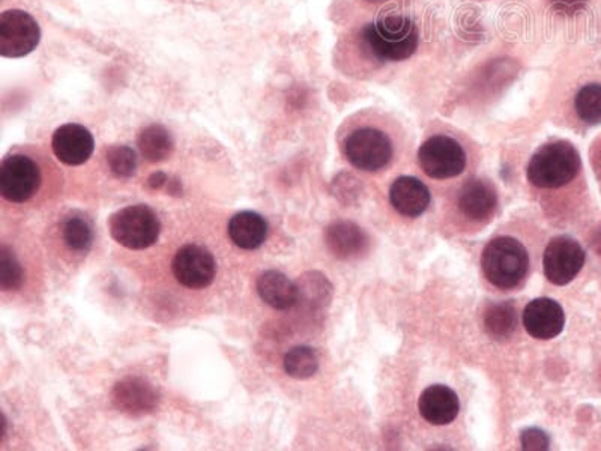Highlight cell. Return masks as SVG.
I'll return each mask as SVG.
<instances>
[{"mask_svg": "<svg viewBox=\"0 0 601 451\" xmlns=\"http://www.w3.org/2000/svg\"><path fill=\"white\" fill-rule=\"evenodd\" d=\"M52 148L61 163L81 165L93 157L95 140L88 128L78 124H65L53 135Z\"/></svg>", "mask_w": 601, "mask_h": 451, "instance_id": "obj_12", "label": "cell"}, {"mask_svg": "<svg viewBox=\"0 0 601 451\" xmlns=\"http://www.w3.org/2000/svg\"><path fill=\"white\" fill-rule=\"evenodd\" d=\"M298 291H300V298L304 297V301L321 303L329 298L331 287L325 277L319 272H312V275L302 277L301 287L298 284Z\"/></svg>", "mask_w": 601, "mask_h": 451, "instance_id": "obj_27", "label": "cell"}, {"mask_svg": "<svg viewBox=\"0 0 601 451\" xmlns=\"http://www.w3.org/2000/svg\"><path fill=\"white\" fill-rule=\"evenodd\" d=\"M217 264L206 248L189 244L176 251L173 259V275L182 287L189 289L208 288L215 279Z\"/></svg>", "mask_w": 601, "mask_h": 451, "instance_id": "obj_10", "label": "cell"}, {"mask_svg": "<svg viewBox=\"0 0 601 451\" xmlns=\"http://www.w3.org/2000/svg\"><path fill=\"white\" fill-rule=\"evenodd\" d=\"M481 267L493 287L507 291L520 284L528 275L529 255L516 238L501 237L484 248Z\"/></svg>", "mask_w": 601, "mask_h": 451, "instance_id": "obj_3", "label": "cell"}, {"mask_svg": "<svg viewBox=\"0 0 601 451\" xmlns=\"http://www.w3.org/2000/svg\"><path fill=\"white\" fill-rule=\"evenodd\" d=\"M582 169L578 149L566 140L543 144L530 157L528 180L538 189L554 190L569 185Z\"/></svg>", "mask_w": 601, "mask_h": 451, "instance_id": "obj_2", "label": "cell"}, {"mask_svg": "<svg viewBox=\"0 0 601 451\" xmlns=\"http://www.w3.org/2000/svg\"><path fill=\"white\" fill-rule=\"evenodd\" d=\"M268 222L253 211H243L230 218L227 232L235 246L243 250H256L268 238Z\"/></svg>", "mask_w": 601, "mask_h": 451, "instance_id": "obj_19", "label": "cell"}, {"mask_svg": "<svg viewBox=\"0 0 601 451\" xmlns=\"http://www.w3.org/2000/svg\"><path fill=\"white\" fill-rule=\"evenodd\" d=\"M368 3H376V6H380V3L388 2V0H366Z\"/></svg>", "mask_w": 601, "mask_h": 451, "instance_id": "obj_30", "label": "cell"}, {"mask_svg": "<svg viewBox=\"0 0 601 451\" xmlns=\"http://www.w3.org/2000/svg\"><path fill=\"white\" fill-rule=\"evenodd\" d=\"M139 148L144 159L163 161L173 151V139L163 126H149L139 136Z\"/></svg>", "mask_w": 601, "mask_h": 451, "instance_id": "obj_22", "label": "cell"}, {"mask_svg": "<svg viewBox=\"0 0 601 451\" xmlns=\"http://www.w3.org/2000/svg\"><path fill=\"white\" fill-rule=\"evenodd\" d=\"M41 29L31 14L22 10L3 11L0 15V55L17 60L39 47Z\"/></svg>", "mask_w": 601, "mask_h": 451, "instance_id": "obj_7", "label": "cell"}, {"mask_svg": "<svg viewBox=\"0 0 601 451\" xmlns=\"http://www.w3.org/2000/svg\"><path fill=\"white\" fill-rule=\"evenodd\" d=\"M107 163L111 172L119 178H130L135 175L137 159L135 151L128 147H114L107 152Z\"/></svg>", "mask_w": 601, "mask_h": 451, "instance_id": "obj_26", "label": "cell"}, {"mask_svg": "<svg viewBox=\"0 0 601 451\" xmlns=\"http://www.w3.org/2000/svg\"><path fill=\"white\" fill-rule=\"evenodd\" d=\"M586 265V251L576 239L557 237L546 247L543 271L546 279L557 287H566L578 277Z\"/></svg>", "mask_w": 601, "mask_h": 451, "instance_id": "obj_9", "label": "cell"}, {"mask_svg": "<svg viewBox=\"0 0 601 451\" xmlns=\"http://www.w3.org/2000/svg\"><path fill=\"white\" fill-rule=\"evenodd\" d=\"M23 284V268L10 248H0V289L3 292L17 291Z\"/></svg>", "mask_w": 601, "mask_h": 451, "instance_id": "obj_25", "label": "cell"}, {"mask_svg": "<svg viewBox=\"0 0 601 451\" xmlns=\"http://www.w3.org/2000/svg\"><path fill=\"white\" fill-rule=\"evenodd\" d=\"M519 324L517 310L508 301L489 305L484 313V326L487 333L495 339H507L512 336Z\"/></svg>", "mask_w": 601, "mask_h": 451, "instance_id": "obj_21", "label": "cell"}, {"mask_svg": "<svg viewBox=\"0 0 601 451\" xmlns=\"http://www.w3.org/2000/svg\"><path fill=\"white\" fill-rule=\"evenodd\" d=\"M524 325L530 337L550 341L562 333L566 314L552 298H537L524 310Z\"/></svg>", "mask_w": 601, "mask_h": 451, "instance_id": "obj_11", "label": "cell"}, {"mask_svg": "<svg viewBox=\"0 0 601 451\" xmlns=\"http://www.w3.org/2000/svg\"><path fill=\"white\" fill-rule=\"evenodd\" d=\"M418 161L427 176L450 180L466 168V152L459 140L447 135L432 136L421 144Z\"/></svg>", "mask_w": 601, "mask_h": 451, "instance_id": "obj_6", "label": "cell"}, {"mask_svg": "<svg viewBox=\"0 0 601 451\" xmlns=\"http://www.w3.org/2000/svg\"><path fill=\"white\" fill-rule=\"evenodd\" d=\"M430 201L432 197H430L429 189L418 178H397L389 189V202L393 208L405 217H420L429 208Z\"/></svg>", "mask_w": 601, "mask_h": 451, "instance_id": "obj_15", "label": "cell"}, {"mask_svg": "<svg viewBox=\"0 0 601 451\" xmlns=\"http://www.w3.org/2000/svg\"><path fill=\"white\" fill-rule=\"evenodd\" d=\"M111 396L115 407L128 416H147L159 407V393L151 384L140 378L119 380Z\"/></svg>", "mask_w": 601, "mask_h": 451, "instance_id": "obj_13", "label": "cell"}, {"mask_svg": "<svg viewBox=\"0 0 601 451\" xmlns=\"http://www.w3.org/2000/svg\"><path fill=\"white\" fill-rule=\"evenodd\" d=\"M40 185V165L31 157L12 154L2 161L0 193L7 201L23 204L39 192Z\"/></svg>", "mask_w": 601, "mask_h": 451, "instance_id": "obj_8", "label": "cell"}, {"mask_svg": "<svg viewBox=\"0 0 601 451\" xmlns=\"http://www.w3.org/2000/svg\"><path fill=\"white\" fill-rule=\"evenodd\" d=\"M573 107L580 122L587 126L601 124V80L587 82L576 90Z\"/></svg>", "mask_w": 601, "mask_h": 451, "instance_id": "obj_20", "label": "cell"}, {"mask_svg": "<svg viewBox=\"0 0 601 451\" xmlns=\"http://www.w3.org/2000/svg\"><path fill=\"white\" fill-rule=\"evenodd\" d=\"M62 234H64L66 246L74 251H88L90 246H93V226L89 225L86 218L69 217L65 222Z\"/></svg>", "mask_w": 601, "mask_h": 451, "instance_id": "obj_24", "label": "cell"}, {"mask_svg": "<svg viewBox=\"0 0 601 451\" xmlns=\"http://www.w3.org/2000/svg\"><path fill=\"white\" fill-rule=\"evenodd\" d=\"M169 178L164 175V173H153L151 178H149L148 184L149 187L152 190H160L163 189L165 184H168Z\"/></svg>", "mask_w": 601, "mask_h": 451, "instance_id": "obj_29", "label": "cell"}, {"mask_svg": "<svg viewBox=\"0 0 601 451\" xmlns=\"http://www.w3.org/2000/svg\"><path fill=\"white\" fill-rule=\"evenodd\" d=\"M115 241L130 250H144L159 241V215L147 205H131L116 211L109 222Z\"/></svg>", "mask_w": 601, "mask_h": 451, "instance_id": "obj_4", "label": "cell"}, {"mask_svg": "<svg viewBox=\"0 0 601 451\" xmlns=\"http://www.w3.org/2000/svg\"><path fill=\"white\" fill-rule=\"evenodd\" d=\"M420 32L406 14H383L364 24L358 32V49L364 60L396 64L417 52Z\"/></svg>", "mask_w": 601, "mask_h": 451, "instance_id": "obj_1", "label": "cell"}, {"mask_svg": "<svg viewBox=\"0 0 601 451\" xmlns=\"http://www.w3.org/2000/svg\"><path fill=\"white\" fill-rule=\"evenodd\" d=\"M325 244L335 258L350 260L366 254L368 238L355 223L339 221L326 227Z\"/></svg>", "mask_w": 601, "mask_h": 451, "instance_id": "obj_16", "label": "cell"}, {"mask_svg": "<svg viewBox=\"0 0 601 451\" xmlns=\"http://www.w3.org/2000/svg\"><path fill=\"white\" fill-rule=\"evenodd\" d=\"M459 210L474 222H483L495 213L497 196L495 189L486 181H468L459 192Z\"/></svg>", "mask_w": 601, "mask_h": 451, "instance_id": "obj_17", "label": "cell"}, {"mask_svg": "<svg viewBox=\"0 0 601 451\" xmlns=\"http://www.w3.org/2000/svg\"><path fill=\"white\" fill-rule=\"evenodd\" d=\"M343 148L347 161L364 172L383 171L394 155V144L388 132L372 126L352 130L346 136Z\"/></svg>", "mask_w": 601, "mask_h": 451, "instance_id": "obj_5", "label": "cell"}, {"mask_svg": "<svg viewBox=\"0 0 601 451\" xmlns=\"http://www.w3.org/2000/svg\"><path fill=\"white\" fill-rule=\"evenodd\" d=\"M522 450L538 451L547 450L550 445V438L545 430L538 428L525 429L520 433Z\"/></svg>", "mask_w": 601, "mask_h": 451, "instance_id": "obj_28", "label": "cell"}, {"mask_svg": "<svg viewBox=\"0 0 601 451\" xmlns=\"http://www.w3.org/2000/svg\"><path fill=\"white\" fill-rule=\"evenodd\" d=\"M285 372L290 378L309 379L319 369V359L313 347L296 346L285 355Z\"/></svg>", "mask_w": 601, "mask_h": 451, "instance_id": "obj_23", "label": "cell"}, {"mask_svg": "<svg viewBox=\"0 0 601 451\" xmlns=\"http://www.w3.org/2000/svg\"><path fill=\"white\" fill-rule=\"evenodd\" d=\"M257 293L276 310H289L300 301L298 284L277 270L265 271L257 280Z\"/></svg>", "mask_w": 601, "mask_h": 451, "instance_id": "obj_18", "label": "cell"}, {"mask_svg": "<svg viewBox=\"0 0 601 451\" xmlns=\"http://www.w3.org/2000/svg\"><path fill=\"white\" fill-rule=\"evenodd\" d=\"M418 409L427 423L446 426L458 419L460 400L450 387L430 386L421 393Z\"/></svg>", "mask_w": 601, "mask_h": 451, "instance_id": "obj_14", "label": "cell"}]
</instances>
